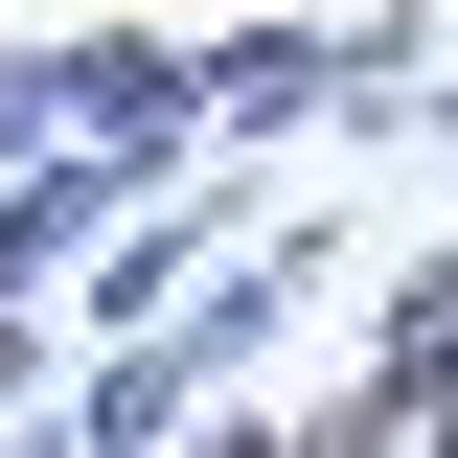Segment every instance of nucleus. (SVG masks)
Returning a JSON list of instances; mask_svg holds the SVG:
<instances>
[{
    "label": "nucleus",
    "instance_id": "obj_1",
    "mask_svg": "<svg viewBox=\"0 0 458 458\" xmlns=\"http://www.w3.org/2000/svg\"><path fill=\"white\" fill-rule=\"evenodd\" d=\"M183 47H207V138L229 161H298V138H344L367 23H344V0H229V23H183Z\"/></svg>",
    "mask_w": 458,
    "mask_h": 458
},
{
    "label": "nucleus",
    "instance_id": "obj_2",
    "mask_svg": "<svg viewBox=\"0 0 458 458\" xmlns=\"http://www.w3.org/2000/svg\"><path fill=\"white\" fill-rule=\"evenodd\" d=\"M161 161H114V138H47V161H0V298H69L114 252V207H138Z\"/></svg>",
    "mask_w": 458,
    "mask_h": 458
},
{
    "label": "nucleus",
    "instance_id": "obj_3",
    "mask_svg": "<svg viewBox=\"0 0 458 458\" xmlns=\"http://www.w3.org/2000/svg\"><path fill=\"white\" fill-rule=\"evenodd\" d=\"M367 367L390 390H458V229H412V276L367 298Z\"/></svg>",
    "mask_w": 458,
    "mask_h": 458
},
{
    "label": "nucleus",
    "instance_id": "obj_4",
    "mask_svg": "<svg viewBox=\"0 0 458 458\" xmlns=\"http://www.w3.org/2000/svg\"><path fill=\"white\" fill-rule=\"evenodd\" d=\"M276 458H412V390L367 367V390H321V412H276Z\"/></svg>",
    "mask_w": 458,
    "mask_h": 458
},
{
    "label": "nucleus",
    "instance_id": "obj_5",
    "mask_svg": "<svg viewBox=\"0 0 458 458\" xmlns=\"http://www.w3.org/2000/svg\"><path fill=\"white\" fill-rule=\"evenodd\" d=\"M161 458H276V412L229 390V412H183V436H161Z\"/></svg>",
    "mask_w": 458,
    "mask_h": 458
}]
</instances>
